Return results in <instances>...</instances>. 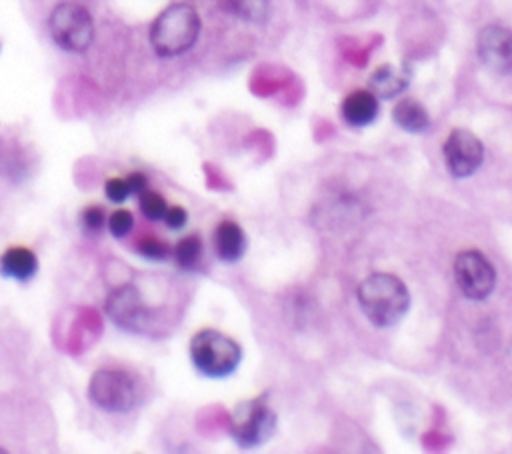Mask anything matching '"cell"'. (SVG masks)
I'll return each instance as SVG.
<instances>
[{
  "label": "cell",
  "mask_w": 512,
  "mask_h": 454,
  "mask_svg": "<svg viewBox=\"0 0 512 454\" xmlns=\"http://www.w3.org/2000/svg\"><path fill=\"white\" fill-rule=\"evenodd\" d=\"M86 394L98 412L126 416L144 404L146 386L134 368L100 366L90 374Z\"/></svg>",
  "instance_id": "cell-1"
},
{
  "label": "cell",
  "mask_w": 512,
  "mask_h": 454,
  "mask_svg": "<svg viewBox=\"0 0 512 454\" xmlns=\"http://www.w3.org/2000/svg\"><path fill=\"white\" fill-rule=\"evenodd\" d=\"M356 298L366 320L378 328L398 324L410 308V292L406 284L388 272L366 276L358 286Z\"/></svg>",
  "instance_id": "cell-2"
},
{
  "label": "cell",
  "mask_w": 512,
  "mask_h": 454,
  "mask_svg": "<svg viewBox=\"0 0 512 454\" xmlns=\"http://www.w3.org/2000/svg\"><path fill=\"white\" fill-rule=\"evenodd\" d=\"M200 28L202 22L196 8L186 2H176L154 18L148 40L160 58H176L196 44Z\"/></svg>",
  "instance_id": "cell-3"
},
{
  "label": "cell",
  "mask_w": 512,
  "mask_h": 454,
  "mask_svg": "<svg viewBox=\"0 0 512 454\" xmlns=\"http://www.w3.org/2000/svg\"><path fill=\"white\" fill-rule=\"evenodd\" d=\"M188 354L194 370L210 380H222L230 376L232 372H236L242 360L240 344L228 334L214 328L198 330L190 338Z\"/></svg>",
  "instance_id": "cell-4"
},
{
  "label": "cell",
  "mask_w": 512,
  "mask_h": 454,
  "mask_svg": "<svg viewBox=\"0 0 512 454\" xmlns=\"http://www.w3.org/2000/svg\"><path fill=\"white\" fill-rule=\"evenodd\" d=\"M52 42L70 54L86 52L96 36L92 14L78 2H60L48 16Z\"/></svg>",
  "instance_id": "cell-5"
},
{
  "label": "cell",
  "mask_w": 512,
  "mask_h": 454,
  "mask_svg": "<svg viewBox=\"0 0 512 454\" xmlns=\"http://www.w3.org/2000/svg\"><path fill=\"white\" fill-rule=\"evenodd\" d=\"M274 428L276 414L264 394L238 402L230 414V436L240 448H256L264 444Z\"/></svg>",
  "instance_id": "cell-6"
},
{
  "label": "cell",
  "mask_w": 512,
  "mask_h": 454,
  "mask_svg": "<svg viewBox=\"0 0 512 454\" xmlns=\"http://www.w3.org/2000/svg\"><path fill=\"white\" fill-rule=\"evenodd\" d=\"M104 308L118 328L134 334L148 332L156 318V310L142 298L140 288L130 282L112 288Z\"/></svg>",
  "instance_id": "cell-7"
},
{
  "label": "cell",
  "mask_w": 512,
  "mask_h": 454,
  "mask_svg": "<svg viewBox=\"0 0 512 454\" xmlns=\"http://www.w3.org/2000/svg\"><path fill=\"white\" fill-rule=\"evenodd\" d=\"M454 280L468 300H484L496 286V270L480 250H462L454 260Z\"/></svg>",
  "instance_id": "cell-8"
},
{
  "label": "cell",
  "mask_w": 512,
  "mask_h": 454,
  "mask_svg": "<svg viewBox=\"0 0 512 454\" xmlns=\"http://www.w3.org/2000/svg\"><path fill=\"white\" fill-rule=\"evenodd\" d=\"M442 154L444 164L454 178L472 176L484 162V146L480 138L466 128H454L448 134Z\"/></svg>",
  "instance_id": "cell-9"
},
{
  "label": "cell",
  "mask_w": 512,
  "mask_h": 454,
  "mask_svg": "<svg viewBox=\"0 0 512 454\" xmlns=\"http://www.w3.org/2000/svg\"><path fill=\"white\" fill-rule=\"evenodd\" d=\"M476 52L480 62L496 74H512V30L502 24H488L478 32Z\"/></svg>",
  "instance_id": "cell-10"
},
{
  "label": "cell",
  "mask_w": 512,
  "mask_h": 454,
  "mask_svg": "<svg viewBox=\"0 0 512 454\" xmlns=\"http://www.w3.org/2000/svg\"><path fill=\"white\" fill-rule=\"evenodd\" d=\"M40 268L38 256L32 248L16 244L0 254V276L14 282H28Z\"/></svg>",
  "instance_id": "cell-11"
},
{
  "label": "cell",
  "mask_w": 512,
  "mask_h": 454,
  "mask_svg": "<svg viewBox=\"0 0 512 454\" xmlns=\"http://www.w3.org/2000/svg\"><path fill=\"white\" fill-rule=\"evenodd\" d=\"M342 120L352 128H364L378 116V98L370 90H354L340 104Z\"/></svg>",
  "instance_id": "cell-12"
},
{
  "label": "cell",
  "mask_w": 512,
  "mask_h": 454,
  "mask_svg": "<svg viewBox=\"0 0 512 454\" xmlns=\"http://www.w3.org/2000/svg\"><path fill=\"white\" fill-rule=\"evenodd\" d=\"M214 252L222 262H238L248 246L244 230L234 220H222L212 234Z\"/></svg>",
  "instance_id": "cell-13"
},
{
  "label": "cell",
  "mask_w": 512,
  "mask_h": 454,
  "mask_svg": "<svg viewBox=\"0 0 512 454\" xmlns=\"http://www.w3.org/2000/svg\"><path fill=\"white\" fill-rule=\"evenodd\" d=\"M408 82H410V76L404 66L394 68L390 64H384L372 72L368 86L376 98L388 100V98L400 96L408 88Z\"/></svg>",
  "instance_id": "cell-14"
},
{
  "label": "cell",
  "mask_w": 512,
  "mask_h": 454,
  "mask_svg": "<svg viewBox=\"0 0 512 454\" xmlns=\"http://www.w3.org/2000/svg\"><path fill=\"white\" fill-rule=\"evenodd\" d=\"M392 120L398 128L410 134H420L430 128V116L416 98H400L392 108Z\"/></svg>",
  "instance_id": "cell-15"
},
{
  "label": "cell",
  "mask_w": 512,
  "mask_h": 454,
  "mask_svg": "<svg viewBox=\"0 0 512 454\" xmlns=\"http://www.w3.org/2000/svg\"><path fill=\"white\" fill-rule=\"evenodd\" d=\"M202 252H204V244H202L198 234L182 236L176 242V246L172 248L174 262L182 270H194L200 264V260H202Z\"/></svg>",
  "instance_id": "cell-16"
},
{
  "label": "cell",
  "mask_w": 512,
  "mask_h": 454,
  "mask_svg": "<svg viewBox=\"0 0 512 454\" xmlns=\"http://www.w3.org/2000/svg\"><path fill=\"white\" fill-rule=\"evenodd\" d=\"M138 208L142 212V216L150 222H160L166 214V200L162 194H158L156 190L146 188L142 194H138Z\"/></svg>",
  "instance_id": "cell-17"
},
{
  "label": "cell",
  "mask_w": 512,
  "mask_h": 454,
  "mask_svg": "<svg viewBox=\"0 0 512 454\" xmlns=\"http://www.w3.org/2000/svg\"><path fill=\"white\" fill-rule=\"evenodd\" d=\"M232 10L242 20L260 24L270 12V0H232Z\"/></svg>",
  "instance_id": "cell-18"
},
{
  "label": "cell",
  "mask_w": 512,
  "mask_h": 454,
  "mask_svg": "<svg viewBox=\"0 0 512 454\" xmlns=\"http://www.w3.org/2000/svg\"><path fill=\"white\" fill-rule=\"evenodd\" d=\"M136 252L148 260H154V262H160V260H166L172 256V248L168 242L160 240L158 236L154 234H146L142 236L138 242H136Z\"/></svg>",
  "instance_id": "cell-19"
},
{
  "label": "cell",
  "mask_w": 512,
  "mask_h": 454,
  "mask_svg": "<svg viewBox=\"0 0 512 454\" xmlns=\"http://www.w3.org/2000/svg\"><path fill=\"white\" fill-rule=\"evenodd\" d=\"M106 226H108V232L122 240L126 238L132 230H134V214L128 210V208H116L108 220H106Z\"/></svg>",
  "instance_id": "cell-20"
},
{
  "label": "cell",
  "mask_w": 512,
  "mask_h": 454,
  "mask_svg": "<svg viewBox=\"0 0 512 454\" xmlns=\"http://www.w3.org/2000/svg\"><path fill=\"white\" fill-rule=\"evenodd\" d=\"M106 220H108V216H106V212H104V208L100 206V204H90V206H86L82 212H80V222H82V226L88 230V232H100L102 228H104V224H106Z\"/></svg>",
  "instance_id": "cell-21"
},
{
  "label": "cell",
  "mask_w": 512,
  "mask_h": 454,
  "mask_svg": "<svg viewBox=\"0 0 512 454\" xmlns=\"http://www.w3.org/2000/svg\"><path fill=\"white\" fill-rule=\"evenodd\" d=\"M104 194L106 198L112 202V204H124L132 194H130V188H128V182L126 178L122 176H112L106 180L104 184Z\"/></svg>",
  "instance_id": "cell-22"
},
{
  "label": "cell",
  "mask_w": 512,
  "mask_h": 454,
  "mask_svg": "<svg viewBox=\"0 0 512 454\" xmlns=\"http://www.w3.org/2000/svg\"><path fill=\"white\" fill-rule=\"evenodd\" d=\"M162 222L170 228V230H180L186 226L188 222V212L182 208V206H168L166 208V214L162 218Z\"/></svg>",
  "instance_id": "cell-23"
},
{
  "label": "cell",
  "mask_w": 512,
  "mask_h": 454,
  "mask_svg": "<svg viewBox=\"0 0 512 454\" xmlns=\"http://www.w3.org/2000/svg\"><path fill=\"white\" fill-rule=\"evenodd\" d=\"M130 188V194L138 198V194H142L148 188V178L142 172H130L128 176H124Z\"/></svg>",
  "instance_id": "cell-24"
}]
</instances>
